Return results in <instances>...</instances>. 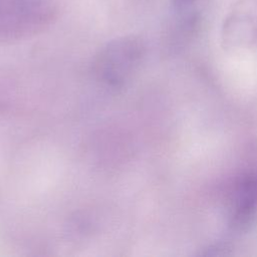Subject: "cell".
Segmentation results:
<instances>
[{
  "label": "cell",
  "instance_id": "obj_1",
  "mask_svg": "<svg viewBox=\"0 0 257 257\" xmlns=\"http://www.w3.org/2000/svg\"><path fill=\"white\" fill-rule=\"evenodd\" d=\"M142 53L143 48L137 38L118 37L101 48L95 57L93 70L100 81L111 87H120L137 70Z\"/></svg>",
  "mask_w": 257,
  "mask_h": 257
}]
</instances>
